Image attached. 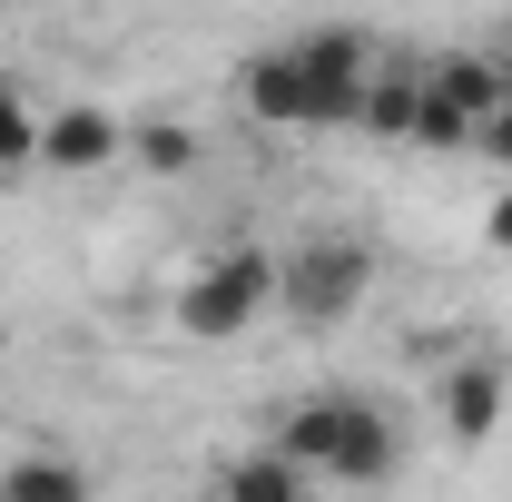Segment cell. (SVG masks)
Listing matches in <instances>:
<instances>
[{
    "label": "cell",
    "mask_w": 512,
    "mask_h": 502,
    "mask_svg": "<svg viewBox=\"0 0 512 502\" xmlns=\"http://www.w3.org/2000/svg\"><path fill=\"white\" fill-rule=\"evenodd\" d=\"M0 502H99V473L60 443H30V453L0 463Z\"/></svg>",
    "instance_id": "cell-7"
},
{
    "label": "cell",
    "mask_w": 512,
    "mask_h": 502,
    "mask_svg": "<svg viewBox=\"0 0 512 502\" xmlns=\"http://www.w3.org/2000/svg\"><path fill=\"white\" fill-rule=\"evenodd\" d=\"M424 89H434L444 109H463L473 128H483V119L512 99V79L493 69V50H444V60H424Z\"/></svg>",
    "instance_id": "cell-8"
},
{
    "label": "cell",
    "mask_w": 512,
    "mask_h": 502,
    "mask_svg": "<svg viewBox=\"0 0 512 502\" xmlns=\"http://www.w3.org/2000/svg\"><path fill=\"white\" fill-rule=\"evenodd\" d=\"M217 502H306V473L286 453H237L217 463Z\"/></svg>",
    "instance_id": "cell-10"
},
{
    "label": "cell",
    "mask_w": 512,
    "mask_h": 502,
    "mask_svg": "<svg viewBox=\"0 0 512 502\" xmlns=\"http://www.w3.org/2000/svg\"><path fill=\"white\" fill-rule=\"evenodd\" d=\"M128 158H138L148 178H178V168L197 158V128L188 119H148V128H128Z\"/></svg>",
    "instance_id": "cell-12"
},
{
    "label": "cell",
    "mask_w": 512,
    "mask_h": 502,
    "mask_svg": "<svg viewBox=\"0 0 512 502\" xmlns=\"http://www.w3.org/2000/svg\"><path fill=\"white\" fill-rule=\"evenodd\" d=\"M414 109H424V69H375L355 128H375V138H414Z\"/></svg>",
    "instance_id": "cell-11"
},
{
    "label": "cell",
    "mask_w": 512,
    "mask_h": 502,
    "mask_svg": "<svg viewBox=\"0 0 512 502\" xmlns=\"http://www.w3.org/2000/svg\"><path fill=\"white\" fill-rule=\"evenodd\" d=\"M414 148H444V158H463V148H473V119H463V109H444V99L424 89V109H414Z\"/></svg>",
    "instance_id": "cell-14"
},
{
    "label": "cell",
    "mask_w": 512,
    "mask_h": 502,
    "mask_svg": "<svg viewBox=\"0 0 512 502\" xmlns=\"http://www.w3.org/2000/svg\"><path fill=\"white\" fill-rule=\"evenodd\" d=\"M128 158V119H109L99 99H69L40 119V168H60V178H89V168H109Z\"/></svg>",
    "instance_id": "cell-6"
},
{
    "label": "cell",
    "mask_w": 512,
    "mask_h": 502,
    "mask_svg": "<svg viewBox=\"0 0 512 502\" xmlns=\"http://www.w3.org/2000/svg\"><path fill=\"white\" fill-rule=\"evenodd\" d=\"M237 99H247V119H266V128H306L296 50H256V60H237Z\"/></svg>",
    "instance_id": "cell-9"
},
{
    "label": "cell",
    "mask_w": 512,
    "mask_h": 502,
    "mask_svg": "<svg viewBox=\"0 0 512 502\" xmlns=\"http://www.w3.org/2000/svg\"><path fill=\"white\" fill-rule=\"evenodd\" d=\"M266 453H286L296 473H325V483H355V493H375L404 473V424L384 414L365 384H316V394H296L286 414H276V443Z\"/></svg>",
    "instance_id": "cell-1"
},
{
    "label": "cell",
    "mask_w": 512,
    "mask_h": 502,
    "mask_svg": "<svg viewBox=\"0 0 512 502\" xmlns=\"http://www.w3.org/2000/svg\"><path fill=\"white\" fill-rule=\"evenodd\" d=\"M473 158H493V168L512 178V99H503V109H493L483 128H473Z\"/></svg>",
    "instance_id": "cell-15"
},
{
    "label": "cell",
    "mask_w": 512,
    "mask_h": 502,
    "mask_svg": "<svg viewBox=\"0 0 512 502\" xmlns=\"http://www.w3.org/2000/svg\"><path fill=\"white\" fill-rule=\"evenodd\" d=\"M10 168H40V109L20 99V79H0V178Z\"/></svg>",
    "instance_id": "cell-13"
},
{
    "label": "cell",
    "mask_w": 512,
    "mask_h": 502,
    "mask_svg": "<svg viewBox=\"0 0 512 502\" xmlns=\"http://www.w3.org/2000/svg\"><path fill=\"white\" fill-rule=\"evenodd\" d=\"M483 237H493V247H503V256H512V188H503V197H493V207H483Z\"/></svg>",
    "instance_id": "cell-16"
},
{
    "label": "cell",
    "mask_w": 512,
    "mask_h": 502,
    "mask_svg": "<svg viewBox=\"0 0 512 502\" xmlns=\"http://www.w3.org/2000/svg\"><path fill=\"white\" fill-rule=\"evenodd\" d=\"M365 296H375V247L355 227H306L296 247L276 256V315L306 325V335L365 315Z\"/></svg>",
    "instance_id": "cell-2"
},
{
    "label": "cell",
    "mask_w": 512,
    "mask_h": 502,
    "mask_svg": "<svg viewBox=\"0 0 512 502\" xmlns=\"http://www.w3.org/2000/svg\"><path fill=\"white\" fill-rule=\"evenodd\" d=\"M286 50H296V79H306V128H355L365 79H375V40L365 30H306Z\"/></svg>",
    "instance_id": "cell-4"
},
{
    "label": "cell",
    "mask_w": 512,
    "mask_h": 502,
    "mask_svg": "<svg viewBox=\"0 0 512 502\" xmlns=\"http://www.w3.org/2000/svg\"><path fill=\"white\" fill-rule=\"evenodd\" d=\"M434 414H444L453 443H493L503 414H512V355H493V345L453 355L444 375H434Z\"/></svg>",
    "instance_id": "cell-5"
},
{
    "label": "cell",
    "mask_w": 512,
    "mask_h": 502,
    "mask_svg": "<svg viewBox=\"0 0 512 502\" xmlns=\"http://www.w3.org/2000/svg\"><path fill=\"white\" fill-rule=\"evenodd\" d=\"M266 306H276V256L237 237V247H217L188 286H178V335H197V345H237Z\"/></svg>",
    "instance_id": "cell-3"
}]
</instances>
